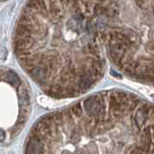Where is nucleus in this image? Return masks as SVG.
Masks as SVG:
<instances>
[{
    "label": "nucleus",
    "instance_id": "nucleus-2",
    "mask_svg": "<svg viewBox=\"0 0 154 154\" xmlns=\"http://www.w3.org/2000/svg\"><path fill=\"white\" fill-rule=\"evenodd\" d=\"M120 73L154 86V0H78Z\"/></svg>",
    "mask_w": 154,
    "mask_h": 154
},
{
    "label": "nucleus",
    "instance_id": "nucleus-1",
    "mask_svg": "<svg viewBox=\"0 0 154 154\" xmlns=\"http://www.w3.org/2000/svg\"><path fill=\"white\" fill-rule=\"evenodd\" d=\"M13 50L24 72L47 95L77 97L105 73V55L78 0H27Z\"/></svg>",
    "mask_w": 154,
    "mask_h": 154
},
{
    "label": "nucleus",
    "instance_id": "nucleus-3",
    "mask_svg": "<svg viewBox=\"0 0 154 154\" xmlns=\"http://www.w3.org/2000/svg\"><path fill=\"white\" fill-rule=\"evenodd\" d=\"M31 108L29 86L16 71L0 68V143L14 139L28 119Z\"/></svg>",
    "mask_w": 154,
    "mask_h": 154
},
{
    "label": "nucleus",
    "instance_id": "nucleus-4",
    "mask_svg": "<svg viewBox=\"0 0 154 154\" xmlns=\"http://www.w3.org/2000/svg\"><path fill=\"white\" fill-rule=\"evenodd\" d=\"M4 1H6V0H0V2H4Z\"/></svg>",
    "mask_w": 154,
    "mask_h": 154
}]
</instances>
